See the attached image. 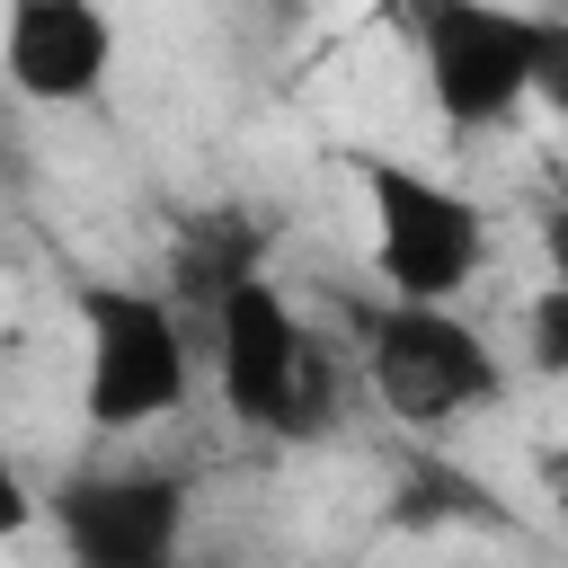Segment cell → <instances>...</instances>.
Masks as SVG:
<instances>
[{"instance_id": "obj_1", "label": "cell", "mask_w": 568, "mask_h": 568, "mask_svg": "<svg viewBox=\"0 0 568 568\" xmlns=\"http://www.w3.org/2000/svg\"><path fill=\"white\" fill-rule=\"evenodd\" d=\"M80 320V417L98 435H142L186 408L195 390V346L169 293L151 284H71Z\"/></svg>"}, {"instance_id": "obj_2", "label": "cell", "mask_w": 568, "mask_h": 568, "mask_svg": "<svg viewBox=\"0 0 568 568\" xmlns=\"http://www.w3.org/2000/svg\"><path fill=\"white\" fill-rule=\"evenodd\" d=\"M408 44L426 71V98L453 133L515 124L524 98H541V44L550 18L506 0H408Z\"/></svg>"}, {"instance_id": "obj_3", "label": "cell", "mask_w": 568, "mask_h": 568, "mask_svg": "<svg viewBox=\"0 0 568 568\" xmlns=\"http://www.w3.org/2000/svg\"><path fill=\"white\" fill-rule=\"evenodd\" d=\"M355 178H364V213H373L382 293L390 302H462L470 275L488 266V213L462 186H444L408 160H382V151H364Z\"/></svg>"}, {"instance_id": "obj_4", "label": "cell", "mask_w": 568, "mask_h": 568, "mask_svg": "<svg viewBox=\"0 0 568 568\" xmlns=\"http://www.w3.org/2000/svg\"><path fill=\"white\" fill-rule=\"evenodd\" d=\"M213 390L240 426L257 435H302L328 399V355L302 328V311L284 302V284L240 275L213 302Z\"/></svg>"}, {"instance_id": "obj_5", "label": "cell", "mask_w": 568, "mask_h": 568, "mask_svg": "<svg viewBox=\"0 0 568 568\" xmlns=\"http://www.w3.org/2000/svg\"><path fill=\"white\" fill-rule=\"evenodd\" d=\"M364 382L399 426H453L497 399V355L453 302H382L364 320Z\"/></svg>"}, {"instance_id": "obj_6", "label": "cell", "mask_w": 568, "mask_h": 568, "mask_svg": "<svg viewBox=\"0 0 568 568\" xmlns=\"http://www.w3.org/2000/svg\"><path fill=\"white\" fill-rule=\"evenodd\" d=\"M0 71L27 106H89L115 71V27L98 0H0Z\"/></svg>"}, {"instance_id": "obj_7", "label": "cell", "mask_w": 568, "mask_h": 568, "mask_svg": "<svg viewBox=\"0 0 568 568\" xmlns=\"http://www.w3.org/2000/svg\"><path fill=\"white\" fill-rule=\"evenodd\" d=\"M62 550H71V568H169L178 559V488L169 479H71Z\"/></svg>"}, {"instance_id": "obj_8", "label": "cell", "mask_w": 568, "mask_h": 568, "mask_svg": "<svg viewBox=\"0 0 568 568\" xmlns=\"http://www.w3.org/2000/svg\"><path fill=\"white\" fill-rule=\"evenodd\" d=\"M524 355H532V373L568 382V284H541V293H532V311H524Z\"/></svg>"}, {"instance_id": "obj_9", "label": "cell", "mask_w": 568, "mask_h": 568, "mask_svg": "<svg viewBox=\"0 0 568 568\" xmlns=\"http://www.w3.org/2000/svg\"><path fill=\"white\" fill-rule=\"evenodd\" d=\"M541 98L568 106V27L559 18H550V44H541Z\"/></svg>"}, {"instance_id": "obj_10", "label": "cell", "mask_w": 568, "mask_h": 568, "mask_svg": "<svg viewBox=\"0 0 568 568\" xmlns=\"http://www.w3.org/2000/svg\"><path fill=\"white\" fill-rule=\"evenodd\" d=\"M541 257H550V284H568V204L541 213Z\"/></svg>"}, {"instance_id": "obj_11", "label": "cell", "mask_w": 568, "mask_h": 568, "mask_svg": "<svg viewBox=\"0 0 568 568\" xmlns=\"http://www.w3.org/2000/svg\"><path fill=\"white\" fill-rule=\"evenodd\" d=\"M541 488H550V515H559V532H568V453L541 462Z\"/></svg>"}]
</instances>
